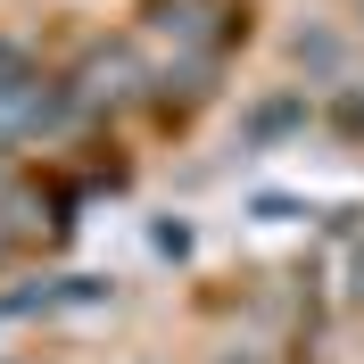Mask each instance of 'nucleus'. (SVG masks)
<instances>
[{
	"instance_id": "f257e3e1",
	"label": "nucleus",
	"mask_w": 364,
	"mask_h": 364,
	"mask_svg": "<svg viewBox=\"0 0 364 364\" xmlns=\"http://www.w3.org/2000/svg\"><path fill=\"white\" fill-rule=\"evenodd\" d=\"M298 116H306V91H290V100H265V108L249 116V133H257V141H273V133H290Z\"/></svg>"
},
{
	"instance_id": "f03ea898",
	"label": "nucleus",
	"mask_w": 364,
	"mask_h": 364,
	"mask_svg": "<svg viewBox=\"0 0 364 364\" xmlns=\"http://www.w3.org/2000/svg\"><path fill=\"white\" fill-rule=\"evenodd\" d=\"M298 58L331 75V67H340V42H331V33H298Z\"/></svg>"
}]
</instances>
